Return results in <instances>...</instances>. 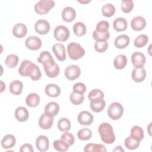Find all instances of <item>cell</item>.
<instances>
[{"label": "cell", "mask_w": 152, "mask_h": 152, "mask_svg": "<svg viewBox=\"0 0 152 152\" xmlns=\"http://www.w3.org/2000/svg\"><path fill=\"white\" fill-rule=\"evenodd\" d=\"M130 134L131 137L140 141L143 139L144 135L142 128L137 125H135L131 128Z\"/></svg>", "instance_id": "obj_32"}, {"label": "cell", "mask_w": 152, "mask_h": 152, "mask_svg": "<svg viewBox=\"0 0 152 152\" xmlns=\"http://www.w3.org/2000/svg\"><path fill=\"white\" fill-rule=\"evenodd\" d=\"M46 94L50 97H56L59 96L61 93L60 87L55 84H49L45 88Z\"/></svg>", "instance_id": "obj_22"}, {"label": "cell", "mask_w": 152, "mask_h": 152, "mask_svg": "<svg viewBox=\"0 0 152 152\" xmlns=\"http://www.w3.org/2000/svg\"><path fill=\"white\" fill-rule=\"evenodd\" d=\"M94 48L96 52L103 53L108 48V43L106 40L96 41L94 45Z\"/></svg>", "instance_id": "obj_44"}, {"label": "cell", "mask_w": 152, "mask_h": 152, "mask_svg": "<svg viewBox=\"0 0 152 152\" xmlns=\"http://www.w3.org/2000/svg\"><path fill=\"white\" fill-rule=\"evenodd\" d=\"M73 31L75 35L78 37H81L86 34L87 28L83 22H77L73 26Z\"/></svg>", "instance_id": "obj_31"}, {"label": "cell", "mask_w": 152, "mask_h": 152, "mask_svg": "<svg viewBox=\"0 0 152 152\" xmlns=\"http://www.w3.org/2000/svg\"><path fill=\"white\" fill-rule=\"evenodd\" d=\"M20 152H33L34 150L33 148V147L31 144H24L23 145H21L20 149Z\"/></svg>", "instance_id": "obj_49"}, {"label": "cell", "mask_w": 152, "mask_h": 152, "mask_svg": "<svg viewBox=\"0 0 152 152\" xmlns=\"http://www.w3.org/2000/svg\"><path fill=\"white\" fill-rule=\"evenodd\" d=\"M69 29L63 25H59L55 27L53 31L55 39L59 42H65L69 37Z\"/></svg>", "instance_id": "obj_6"}, {"label": "cell", "mask_w": 152, "mask_h": 152, "mask_svg": "<svg viewBox=\"0 0 152 152\" xmlns=\"http://www.w3.org/2000/svg\"><path fill=\"white\" fill-rule=\"evenodd\" d=\"M127 64V58L125 55L120 54L117 55L114 61L113 65L115 68L118 69H122L124 68Z\"/></svg>", "instance_id": "obj_30"}, {"label": "cell", "mask_w": 152, "mask_h": 152, "mask_svg": "<svg viewBox=\"0 0 152 152\" xmlns=\"http://www.w3.org/2000/svg\"><path fill=\"white\" fill-rule=\"evenodd\" d=\"M98 131L100 135L101 140L107 144H111L115 141L113 127L107 122L102 123L98 128Z\"/></svg>", "instance_id": "obj_2"}, {"label": "cell", "mask_w": 152, "mask_h": 152, "mask_svg": "<svg viewBox=\"0 0 152 152\" xmlns=\"http://www.w3.org/2000/svg\"><path fill=\"white\" fill-rule=\"evenodd\" d=\"M15 117L19 122H26L29 117V113L28 110L23 107L19 106L15 110Z\"/></svg>", "instance_id": "obj_21"}, {"label": "cell", "mask_w": 152, "mask_h": 152, "mask_svg": "<svg viewBox=\"0 0 152 152\" xmlns=\"http://www.w3.org/2000/svg\"><path fill=\"white\" fill-rule=\"evenodd\" d=\"M140 144V141L129 136L125 140V145L128 150H135Z\"/></svg>", "instance_id": "obj_35"}, {"label": "cell", "mask_w": 152, "mask_h": 152, "mask_svg": "<svg viewBox=\"0 0 152 152\" xmlns=\"http://www.w3.org/2000/svg\"><path fill=\"white\" fill-rule=\"evenodd\" d=\"M146 20L142 16H136L134 17L131 21V26L132 30L135 31H141L146 26Z\"/></svg>", "instance_id": "obj_13"}, {"label": "cell", "mask_w": 152, "mask_h": 152, "mask_svg": "<svg viewBox=\"0 0 152 152\" xmlns=\"http://www.w3.org/2000/svg\"><path fill=\"white\" fill-rule=\"evenodd\" d=\"M150 125H151V123H150V125H148V128H149V129H150ZM148 133H149V134H150V135H151V132H150V130H149V131H148Z\"/></svg>", "instance_id": "obj_52"}, {"label": "cell", "mask_w": 152, "mask_h": 152, "mask_svg": "<svg viewBox=\"0 0 152 152\" xmlns=\"http://www.w3.org/2000/svg\"><path fill=\"white\" fill-rule=\"evenodd\" d=\"M52 51L59 61H64L66 59L65 46L62 43H56L52 46Z\"/></svg>", "instance_id": "obj_15"}, {"label": "cell", "mask_w": 152, "mask_h": 152, "mask_svg": "<svg viewBox=\"0 0 152 152\" xmlns=\"http://www.w3.org/2000/svg\"><path fill=\"white\" fill-rule=\"evenodd\" d=\"M78 2H80V3H81V4H86V3H88V2H91V1H78Z\"/></svg>", "instance_id": "obj_51"}, {"label": "cell", "mask_w": 152, "mask_h": 152, "mask_svg": "<svg viewBox=\"0 0 152 152\" xmlns=\"http://www.w3.org/2000/svg\"><path fill=\"white\" fill-rule=\"evenodd\" d=\"M146 71L142 67H135L132 71L131 78L136 83H141L143 81L146 77Z\"/></svg>", "instance_id": "obj_12"}, {"label": "cell", "mask_w": 152, "mask_h": 152, "mask_svg": "<svg viewBox=\"0 0 152 152\" xmlns=\"http://www.w3.org/2000/svg\"><path fill=\"white\" fill-rule=\"evenodd\" d=\"M50 24L49 23L43 19L38 20L34 24L35 31L42 35L46 34L50 30Z\"/></svg>", "instance_id": "obj_9"}, {"label": "cell", "mask_w": 152, "mask_h": 152, "mask_svg": "<svg viewBox=\"0 0 152 152\" xmlns=\"http://www.w3.org/2000/svg\"><path fill=\"white\" fill-rule=\"evenodd\" d=\"M88 98L90 100V101L97 99H103L104 94L101 90L93 89L88 93Z\"/></svg>", "instance_id": "obj_42"}, {"label": "cell", "mask_w": 152, "mask_h": 152, "mask_svg": "<svg viewBox=\"0 0 152 152\" xmlns=\"http://www.w3.org/2000/svg\"><path fill=\"white\" fill-rule=\"evenodd\" d=\"M1 145L5 149L12 148L16 143V140L14 135L11 134H7L1 140Z\"/></svg>", "instance_id": "obj_26"}, {"label": "cell", "mask_w": 152, "mask_h": 152, "mask_svg": "<svg viewBox=\"0 0 152 152\" xmlns=\"http://www.w3.org/2000/svg\"><path fill=\"white\" fill-rule=\"evenodd\" d=\"M53 123V117L46 114L43 113L39 119V125L43 129H50Z\"/></svg>", "instance_id": "obj_11"}, {"label": "cell", "mask_w": 152, "mask_h": 152, "mask_svg": "<svg viewBox=\"0 0 152 152\" xmlns=\"http://www.w3.org/2000/svg\"><path fill=\"white\" fill-rule=\"evenodd\" d=\"M18 61L19 58L17 55L14 54H10L6 57L5 63L8 68H14L17 65Z\"/></svg>", "instance_id": "obj_34"}, {"label": "cell", "mask_w": 152, "mask_h": 152, "mask_svg": "<svg viewBox=\"0 0 152 152\" xmlns=\"http://www.w3.org/2000/svg\"><path fill=\"white\" fill-rule=\"evenodd\" d=\"M109 24L107 21L105 20H102L99 21L96 27V30L99 31V32H102V33H105L109 31Z\"/></svg>", "instance_id": "obj_46"}, {"label": "cell", "mask_w": 152, "mask_h": 152, "mask_svg": "<svg viewBox=\"0 0 152 152\" xmlns=\"http://www.w3.org/2000/svg\"><path fill=\"white\" fill-rule=\"evenodd\" d=\"M71 102L74 105H80L84 102V95L72 91L69 96Z\"/></svg>", "instance_id": "obj_38"}, {"label": "cell", "mask_w": 152, "mask_h": 152, "mask_svg": "<svg viewBox=\"0 0 152 152\" xmlns=\"http://www.w3.org/2000/svg\"><path fill=\"white\" fill-rule=\"evenodd\" d=\"M130 42V38L126 34H121L116 37L115 40V46L118 49H124L126 48Z\"/></svg>", "instance_id": "obj_20"}, {"label": "cell", "mask_w": 152, "mask_h": 152, "mask_svg": "<svg viewBox=\"0 0 152 152\" xmlns=\"http://www.w3.org/2000/svg\"><path fill=\"white\" fill-rule=\"evenodd\" d=\"M65 77L68 80H74L77 79L81 74V70L78 66L76 65H68L65 69Z\"/></svg>", "instance_id": "obj_8"}, {"label": "cell", "mask_w": 152, "mask_h": 152, "mask_svg": "<svg viewBox=\"0 0 152 152\" xmlns=\"http://www.w3.org/2000/svg\"><path fill=\"white\" fill-rule=\"evenodd\" d=\"M72 89L74 92L84 94L86 91V87L83 83H77L74 85Z\"/></svg>", "instance_id": "obj_48"}, {"label": "cell", "mask_w": 152, "mask_h": 152, "mask_svg": "<svg viewBox=\"0 0 152 152\" xmlns=\"http://www.w3.org/2000/svg\"><path fill=\"white\" fill-rule=\"evenodd\" d=\"M42 45V40L37 36H31L25 41L26 46L31 50H36L39 49Z\"/></svg>", "instance_id": "obj_10"}, {"label": "cell", "mask_w": 152, "mask_h": 152, "mask_svg": "<svg viewBox=\"0 0 152 152\" xmlns=\"http://www.w3.org/2000/svg\"><path fill=\"white\" fill-rule=\"evenodd\" d=\"M128 26V23L125 18L123 17L116 18L113 22V28L119 32L125 31Z\"/></svg>", "instance_id": "obj_25"}, {"label": "cell", "mask_w": 152, "mask_h": 152, "mask_svg": "<svg viewBox=\"0 0 152 152\" xmlns=\"http://www.w3.org/2000/svg\"><path fill=\"white\" fill-rule=\"evenodd\" d=\"M36 145L37 149L40 151H46L49 147V141L47 137L45 135H39L36 140Z\"/></svg>", "instance_id": "obj_18"}, {"label": "cell", "mask_w": 152, "mask_h": 152, "mask_svg": "<svg viewBox=\"0 0 152 152\" xmlns=\"http://www.w3.org/2000/svg\"><path fill=\"white\" fill-rule=\"evenodd\" d=\"M59 111V106L58 103L55 102H50L48 103L44 109V113L48 114L53 117L57 115Z\"/></svg>", "instance_id": "obj_24"}, {"label": "cell", "mask_w": 152, "mask_h": 152, "mask_svg": "<svg viewBox=\"0 0 152 152\" xmlns=\"http://www.w3.org/2000/svg\"><path fill=\"white\" fill-rule=\"evenodd\" d=\"M116 11L115 7L112 4H106L102 8V13L103 16L110 17L113 16Z\"/></svg>", "instance_id": "obj_36"}, {"label": "cell", "mask_w": 152, "mask_h": 152, "mask_svg": "<svg viewBox=\"0 0 152 152\" xmlns=\"http://www.w3.org/2000/svg\"><path fill=\"white\" fill-rule=\"evenodd\" d=\"M148 41V37L145 34H140L138 36L134 42L135 47L137 48H141L145 46Z\"/></svg>", "instance_id": "obj_40"}, {"label": "cell", "mask_w": 152, "mask_h": 152, "mask_svg": "<svg viewBox=\"0 0 152 152\" xmlns=\"http://www.w3.org/2000/svg\"><path fill=\"white\" fill-rule=\"evenodd\" d=\"M121 7L123 12L126 14L129 13L134 8V2L132 0L122 1Z\"/></svg>", "instance_id": "obj_45"}, {"label": "cell", "mask_w": 152, "mask_h": 152, "mask_svg": "<svg viewBox=\"0 0 152 152\" xmlns=\"http://www.w3.org/2000/svg\"><path fill=\"white\" fill-rule=\"evenodd\" d=\"M27 33V28L26 26L19 23L14 26L12 28V34L17 38H22L24 37Z\"/></svg>", "instance_id": "obj_19"}, {"label": "cell", "mask_w": 152, "mask_h": 152, "mask_svg": "<svg viewBox=\"0 0 152 152\" xmlns=\"http://www.w3.org/2000/svg\"><path fill=\"white\" fill-rule=\"evenodd\" d=\"M131 62L135 67H142L145 64V55L140 52H135L131 55Z\"/></svg>", "instance_id": "obj_14"}, {"label": "cell", "mask_w": 152, "mask_h": 152, "mask_svg": "<svg viewBox=\"0 0 152 152\" xmlns=\"http://www.w3.org/2000/svg\"><path fill=\"white\" fill-rule=\"evenodd\" d=\"M61 15L64 21L69 23L74 21L75 18L76 11L74 8L71 7H66L63 9Z\"/></svg>", "instance_id": "obj_17"}, {"label": "cell", "mask_w": 152, "mask_h": 152, "mask_svg": "<svg viewBox=\"0 0 152 152\" xmlns=\"http://www.w3.org/2000/svg\"><path fill=\"white\" fill-rule=\"evenodd\" d=\"M84 151L86 152H106L107 150L106 147L102 144H87L84 148Z\"/></svg>", "instance_id": "obj_28"}, {"label": "cell", "mask_w": 152, "mask_h": 152, "mask_svg": "<svg viewBox=\"0 0 152 152\" xmlns=\"http://www.w3.org/2000/svg\"><path fill=\"white\" fill-rule=\"evenodd\" d=\"M43 68L46 75L49 78H55L59 74V66L55 61H50L43 64Z\"/></svg>", "instance_id": "obj_7"}, {"label": "cell", "mask_w": 152, "mask_h": 152, "mask_svg": "<svg viewBox=\"0 0 152 152\" xmlns=\"http://www.w3.org/2000/svg\"><path fill=\"white\" fill-rule=\"evenodd\" d=\"M90 106L92 111L96 113L102 112L106 106V102L103 99L91 100Z\"/></svg>", "instance_id": "obj_27"}, {"label": "cell", "mask_w": 152, "mask_h": 152, "mask_svg": "<svg viewBox=\"0 0 152 152\" xmlns=\"http://www.w3.org/2000/svg\"><path fill=\"white\" fill-rule=\"evenodd\" d=\"M93 37L96 41H107L110 37V33L109 31L105 33L99 32L94 30L93 32Z\"/></svg>", "instance_id": "obj_43"}, {"label": "cell", "mask_w": 152, "mask_h": 152, "mask_svg": "<svg viewBox=\"0 0 152 152\" xmlns=\"http://www.w3.org/2000/svg\"><path fill=\"white\" fill-rule=\"evenodd\" d=\"M113 151H124V150L121 145H118L115 147V149L113 150Z\"/></svg>", "instance_id": "obj_50"}, {"label": "cell", "mask_w": 152, "mask_h": 152, "mask_svg": "<svg viewBox=\"0 0 152 152\" xmlns=\"http://www.w3.org/2000/svg\"><path fill=\"white\" fill-rule=\"evenodd\" d=\"M18 73L22 77H30L33 81H37L41 78L42 73L39 67L29 60L22 61Z\"/></svg>", "instance_id": "obj_1"}, {"label": "cell", "mask_w": 152, "mask_h": 152, "mask_svg": "<svg viewBox=\"0 0 152 152\" xmlns=\"http://www.w3.org/2000/svg\"><path fill=\"white\" fill-rule=\"evenodd\" d=\"M124 110V107L121 103L113 102L108 107L107 115L112 120H118L122 116Z\"/></svg>", "instance_id": "obj_5"}, {"label": "cell", "mask_w": 152, "mask_h": 152, "mask_svg": "<svg viewBox=\"0 0 152 152\" xmlns=\"http://www.w3.org/2000/svg\"><path fill=\"white\" fill-rule=\"evenodd\" d=\"M40 103V96L36 93H30L26 98V104L30 107H37Z\"/></svg>", "instance_id": "obj_29"}, {"label": "cell", "mask_w": 152, "mask_h": 152, "mask_svg": "<svg viewBox=\"0 0 152 152\" xmlns=\"http://www.w3.org/2000/svg\"><path fill=\"white\" fill-rule=\"evenodd\" d=\"M92 136V131L88 128H83L77 132V137L79 140L86 141L90 139Z\"/></svg>", "instance_id": "obj_37"}, {"label": "cell", "mask_w": 152, "mask_h": 152, "mask_svg": "<svg viewBox=\"0 0 152 152\" xmlns=\"http://www.w3.org/2000/svg\"><path fill=\"white\" fill-rule=\"evenodd\" d=\"M55 2L52 0H41L37 2L34 7L35 12L39 15H44L48 13L54 7Z\"/></svg>", "instance_id": "obj_4"}, {"label": "cell", "mask_w": 152, "mask_h": 152, "mask_svg": "<svg viewBox=\"0 0 152 152\" xmlns=\"http://www.w3.org/2000/svg\"><path fill=\"white\" fill-rule=\"evenodd\" d=\"M78 122L81 125H91L93 121V115L88 111H82L78 115Z\"/></svg>", "instance_id": "obj_16"}, {"label": "cell", "mask_w": 152, "mask_h": 152, "mask_svg": "<svg viewBox=\"0 0 152 152\" xmlns=\"http://www.w3.org/2000/svg\"><path fill=\"white\" fill-rule=\"evenodd\" d=\"M54 148L58 151L64 152L68 150L69 145L62 140H57L54 141L53 143Z\"/></svg>", "instance_id": "obj_39"}, {"label": "cell", "mask_w": 152, "mask_h": 152, "mask_svg": "<svg viewBox=\"0 0 152 152\" xmlns=\"http://www.w3.org/2000/svg\"><path fill=\"white\" fill-rule=\"evenodd\" d=\"M37 60L40 64H42L47 63L50 61H54L50 53L49 52L46 51V50L43 51L40 53L39 56L37 58Z\"/></svg>", "instance_id": "obj_41"}, {"label": "cell", "mask_w": 152, "mask_h": 152, "mask_svg": "<svg viewBox=\"0 0 152 152\" xmlns=\"http://www.w3.org/2000/svg\"><path fill=\"white\" fill-rule=\"evenodd\" d=\"M71 126V122L66 118H62L58 122V128L61 132L69 131Z\"/></svg>", "instance_id": "obj_33"}, {"label": "cell", "mask_w": 152, "mask_h": 152, "mask_svg": "<svg viewBox=\"0 0 152 152\" xmlns=\"http://www.w3.org/2000/svg\"><path fill=\"white\" fill-rule=\"evenodd\" d=\"M67 52L69 58L77 61L85 55V50L81 45L76 42L69 43L67 46Z\"/></svg>", "instance_id": "obj_3"}, {"label": "cell", "mask_w": 152, "mask_h": 152, "mask_svg": "<svg viewBox=\"0 0 152 152\" xmlns=\"http://www.w3.org/2000/svg\"><path fill=\"white\" fill-rule=\"evenodd\" d=\"M23 89V84L20 80H14L10 83L9 86L10 91L14 95L18 96L20 95Z\"/></svg>", "instance_id": "obj_23"}, {"label": "cell", "mask_w": 152, "mask_h": 152, "mask_svg": "<svg viewBox=\"0 0 152 152\" xmlns=\"http://www.w3.org/2000/svg\"><path fill=\"white\" fill-rule=\"evenodd\" d=\"M61 139L66 142L69 146L73 145L75 142V138L74 135L67 131H65L61 135Z\"/></svg>", "instance_id": "obj_47"}]
</instances>
